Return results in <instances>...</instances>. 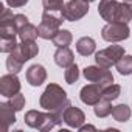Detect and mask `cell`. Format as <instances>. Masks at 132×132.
Here are the masks:
<instances>
[{"label":"cell","instance_id":"13","mask_svg":"<svg viewBox=\"0 0 132 132\" xmlns=\"http://www.w3.org/2000/svg\"><path fill=\"white\" fill-rule=\"evenodd\" d=\"M47 79V70L40 64H33L31 67L27 70V81L33 87H39L45 82Z\"/></svg>","mask_w":132,"mask_h":132},{"label":"cell","instance_id":"14","mask_svg":"<svg viewBox=\"0 0 132 132\" xmlns=\"http://www.w3.org/2000/svg\"><path fill=\"white\" fill-rule=\"evenodd\" d=\"M0 121L5 132H8L10 127L16 123V110L10 103H0Z\"/></svg>","mask_w":132,"mask_h":132},{"label":"cell","instance_id":"20","mask_svg":"<svg viewBox=\"0 0 132 132\" xmlns=\"http://www.w3.org/2000/svg\"><path fill=\"white\" fill-rule=\"evenodd\" d=\"M115 67H117L118 73H120V75H123V76L132 75V56H130V54L123 56V57L115 64Z\"/></svg>","mask_w":132,"mask_h":132},{"label":"cell","instance_id":"22","mask_svg":"<svg viewBox=\"0 0 132 132\" xmlns=\"http://www.w3.org/2000/svg\"><path fill=\"white\" fill-rule=\"evenodd\" d=\"M19 37H20V40H36V37H39L37 27H34L33 23H27L19 31Z\"/></svg>","mask_w":132,"mask_h":132},{"label":"cell","instance_id":"15","mask_svg":"<svg viewBox=\"0 0 132 132\" xmlns=\"http://www.w3.org/2000/svg\"><path fill=\"white\" fill-rule=\"evenodd\" d=\"M54 62H56L57 67L67 69L69 65H72L75 62V54L69 47H59L54 51Z\"/></svg>","mask_w":132,"mask_h":132},{"label":"cell","instance_id":"27","mask_svg":"<svg viewBox=\"0 0 132 132\" xmlns=\"http://www.w3.org/2000/svg\"><path fill=\"white\" fill-rule=\"evenodd\" d=\"M8 103L13 106V109H14L16 112H19V110H22V109L25 107V96L19 92V93H16L14 96H11Z\"/></svg>","mask_w":132,"mask_h":132},{"label":"cell","instance_id":"19","mask_svg":"<svg viewBox=\"0 0 132 132\" xmlns=\"http://www.w3.org/2000/svg\"><path fill=\"white\" fill-rule=\"evenodd\" d=\"M112 109H113V106L110 104V101L101 100V101H98V103L93 106V113H95L98 118H106V117H109V115L112 113Z\"/></svg>","mask_w":132,"mask_h":132},{"label":"cell","instance_id":"28","mask_svg":"<svg viewBox=\"0 0 132 132\" xmlns=\"http://www.w3.org/2000/svg\"><path fill=\"white\" fill-rule=\"evenodd\" d=\"M14 25H16V28H17V31H20L27 23H30L28 22V17L25 16V14H14Z\"/></svg>","mask_w":132,"mask_h":132},{"label":"cell","instance_id":"12","mask_svg":"<svg viewBox=\"0 0 132 132\" xmlns=\"http://www.w3.org/2000/svg\"><path fill=\"white\" fill-rule=\"evenodd\" d=\"M86 121V115L84 112L79 109V107H75V106H69L67 110L64 112V123L67 124L69 127H75V129H79Z\"/></svg>","mask_w":132,"mask_h":132},{"label":"cell","instance_id":"8","mask_svg":"<svg viewBox=\"0 0 132 132\" xmlns=\"http://www.w3.org/2000/svg\"><path fill=\"white\" fill-rule=\"evenodd\" d=\"M84 78L89 82H96L100 86H107L113 82V75L109 69L100 67V65H87V67L82 70Z\"/></svg>","mask_w":132,"mask_h":132},{"label":"cell","instance_id":"25","mask_svg":"<svg viewBox=\"0 0 132 132\" xmlns=\"http://www.w3.org/2000/svg\"><path fill=\"white\" fill-rule=\"evenodd\" d=\"M22 67H23V62H22V61H19V59L14 57L13 54L8 56V59H6V69H8L10 73H16V75H17V73L22 70Z\"/></svg>","mask_w":132,"mask_h":132},{"label":"cell","instance_id":"9","mask_svg":"<svg viewBox=\"0 0 132 132\" xmlns=\"http://www.w3.org/2000/svg\"><path fill=\"white\" fill-rule=\"evenodd\" d=\"M39 53V47L36 44V40H22L10 54H13L14 57H17L19 61H22L23 64L33 57H36Z\"/></svg>","mask_w":132,"mask_h":132},{"label":"cell","instance_id":"7","mask_svg":"<svg viewBox=\"0 0 132 132\" xmlns=\"http://www.w3.org/2000/svg\"><path fill=\"white\" fill-rule=\"evenodd\" d=\"M89 3L87 0H70L64 5L62 10V17L67 22H76L82 19L89 13Z\"/></svg>","mask_w":132,"mask_h":132},{"label":"cell","instance_id":"24","mask_svg":"<svg viewBox=\"0 0 132 132\" xmlns=\"http://www.w3.org/2000/svg\"><path fill=\"white\" fill-rule=\"evenodd\" d=\"M42 5H44V11L62 14V10H64V0H42Z\"/></svg>","mask_w":132,"mask_h":132},{"label":"cell","instance_id":"6","mask_svg":"<svg viewBox=\"0 0 132 132\" xmlns=\"http://www.w3.org/2000/svg\"><path fill=\"white\" fill-rule=\"evenodd\" d=\"M123 56H124V48L121 45H109L107 48L100 50L98 53H95V62L100 67L110 69Z\"/></svg>","mask_w":132,"mask_h":132},{"label":"cell","instance_id":"18","mask_svg":"<svg viewBox=\"0 0 132 132\" xmlns=\"http://www.w3.org/2000/svg\"><path fill=\"white\" fill-rule=\"evenodd\" d=\"M51 40L57 48L59 47H69L73 40V36H72V31H69V30H59Z\"/></svg>","mask_w":132,"mask_h":132},{"label":"cell","instance_id":"4","mask_svg":"<svg viewBox=\"0 0 132 132\" xmlns=\"http://www.w3.org/2000/svg\"><path fill=\"white\" fill-rule=\"evenodd\" d=\"M65 19L62 17V14L59 13H50V11H44L42 14V20L37 27V33L40 39H53L56 36V33L61 30V25Z\"/></svg>","mask_w":132,"mask_h":132},{"label":"cell","instance_id":"10","mask_svg":"<svg viewBox=\"0 0 132 132\" xmlns=\"http://www.w3.org/2000/svg\"><path fill=\"white\" fill-rule=\"evenodd\" d=\"M79 98L84 104L95 106L98 101L103 100V86H100L96 82H90V84L84 86L79 92Z\"/></svg>","mask_w":132,"mask_h":132},{"label":"cell","instance_id":"30","mask_svg":"<svg viewBox=\"0 0 132 132\" xmlns=\"http://www.w3.org/2000/svg\"><path fill=\"white\" fill-rule=\"evenodd\" d=\"M87 130H96V127L92 126V124H82L79 127V132H87Z\"/></svg>","mask_w":132,"mask_h":132},{"label":"cell","instance_id":"2","mask_svg":"<svg viewBox=\"0 0 132 132\" xmlns=\"http://www.w3.org/2000/svg\"><path fill=\"white\" fill-rule=\"evenodd\" d=\"M98 14L107 23L110 22H124L127 23L132 19V6L124 2L120 3L117 0H101L98 5Z\"/></svg>","mask_w":132,"mask_h":132},{"label":"cell","instance_id":"3","mask_svg":"<svg viewBox=\"0 0 132 132\" xmlns=\"http://www.w3.org/2000/svg\"><path fill=\"white\" fill-rule=\"evenodd\" d=\"M27 126L33 127V129H37V130H42V132H47V130H51L54 126H59L62 124L54 113L51 112H39V110H28L23 117Z\"/></svg>","mask_w":132,"mask_h":132},{"label":"cell","instance_id":"5","mask_svg":"<svg viewBox=\"0 0 132 132\" xmlns=\"http://www.w3.org/2000/svg\"><path fill=\"white\" fill-rule=\"evenodd\" d=\"M129 36H130V28L124 22H110L104 25L101 30V37L106 42H112V44L126 40Z\"/></svg>","mask_w":132,"mask_h":132},{"label":"cell","instance_id":"26","mask_svg":"<svg viewBox=\"0 0 132 132\" xmlns=\"http://www.w3.org/2000/svg\"><path fill=\"white\" fill-rule=\"evenodd\" d=\"M17 45H19V44H17L16 37H6V39H2V42H0V51L10 54Z\"/></svg>","mask_w":132,"mask_h":132},{"label":"cell","instance_id":"29","mask_svg":"<svg viewBox=\"0 0 132 132\" xmlns=\"http://www.w3.org/2000/svg\"><path fill=\"white\" fill-rule=\"evenodd\" d=\"M10 8H22L28 3V0H5Z\"/></svg>","mask_w":132,"mask_h":132},{"label":"cell","instance_id":"16","mask_svg":"<svg viewBox=\"0 0 132 132\" xmlns=\"http://www.w3.org/2000/svg\"><path fill=\"white\" fill-rule=\"evenodd\" d=\"M95 50H96V42L89 36H84L76 42V51L81 56H90L95 53Z\"/></svg>","mask_w":132,"mask_h":132},{"label":"cell","instance_id":"31","mask_svg":"<svg viewBox=\"0 0 132 132\" xmlns=\"http://www.w3.org/2000/svg\"><path fill=\"white\" fill-rule=\"evenodd\" d=\"M123 2H124L126 5H129V6H132V0H123Z\"/></svg>","mask_w":132,"mask_h":132},{"label":"cell","instance_id":"21","mask_svg":"<svg viewBox=\"0 0 132 132\" xmlns=\"http://www.w3.org/2000/svg\"><path fill=\"white\" fill-rule=\"evenodd\" d=\"M120 95H121V87L118 84H113L112 82V84H107V86L103 87V100H107V101L112 103Z\"/></svg>","mask_w":132,"mask_h":132},{"label":"cell","instance_id":"11","mask_svg":"<svg viewBox=\"0 0 132 132\" xmlns=\"http://www.w3.org/2000/svg\"><path fill=\"white\" fill-rule=\"evenodd\" d=\"M20 86H22L20 79L17 78L16 73H8L0 78V93H2V96L6 98L14 96L16 93L20 92Z\"/></svg>","mask_w":132,"mask_h":132},{"label":"cell","instance_id":"1","mask_svg":"<svg viewBox=\"0 0 132 132\" xmlns=\"http://www.w3.org/2000/svg\"><path fill=\"white\" fill-rule=\"evenodd\" d=\"M39 104L44 110L51 112L56 115V118L62 123L64 121V112L67 110L69 106H72L65 90L59 86V84H48L44 90V93L40 95Z\"/></svg>","mask_w":132,"mask_h":132},{"label":"cell","instance_id":"17","mask_svg":"<svg viewBox=\"0 0 132 132\" xmlns=\"http://www.w3.org/2000/svg\"><path fill=\"white\" fill-rule=\"evenodd\" d=\"M130 115H132V110H130V107L127 104H118V106H113V109H112V117L118 123L129 121Z\"/></svg>","mask_w":132,"mask_h":132},{"label":"cell","instance_id":"23","mask_svg":"<svg viewBox=\"0 0 132 132\" xmlns=\"http://www.w3.org/2000/svg\"><path fill=\"white\" fill-rule=\"evenodd\" d=\"M64 78H65V82H67V84H75L79 79V69H78V65L75 62L65 69Z\"/></svg>","mask_w":132,"mask_h":132}]
</instances>
